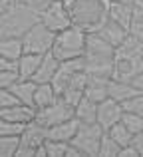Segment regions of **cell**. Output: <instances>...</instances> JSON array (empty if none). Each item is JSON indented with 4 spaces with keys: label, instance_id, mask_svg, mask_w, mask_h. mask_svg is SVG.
<instances>
[{
    "label": "cell",
    "instance_id": "1",
    "mask_svg": "<svg viewBox=\"0 0 143 157\" xmlns=\"http://www.w3.org/2000/svg\"><path fill=\"white\" fill-rule=\"evenodd\" d=\"M38 22H40V8L36 4L14 2L12 6L0 10V34H2V38H8V36L22 38Z\"/></svg>",
    "mask_w": 143,
    "mask_h": 157
},
{
    "label": "cell",
    "instance_id": "2",
    "mask_svg": "<svg viewBox=\"0 0 143 157\" xmlns=\"http://www.w3.org/2000/svg\"><path fill=\"white\" fill-rule=\"evenodd\" d=\"M70 8L72 20L76 26L85 32H97L109 18L111 0H64Z\"/></svg>",
    "mask_w": 143,
    "mask_h": 157
},
{
    "label": "cell",
    "instance_id": "3",
    "mask_svg": "<svg viewBox=\"0 0 143 157\" xmlns=\"http://www.w3.org/2000/svg\"><path fill=\"white\" fill-rule=\"evenodd\" d=\"M85 44H88V32L84 28L72 24L70 28L56 34V42L52 52L56 54V58L60 62H66V60L85 56Z\"/></svg>",
    "mask_w": 143,
    "mask_h": 157
},
{
    "label": "cell",
    "instance_id": "4",
    "mask_svg": "<svg viewBox=\"0 0 143 157\" xmlns=\"http://www.w3.org/2000/svg\"><path fill=\"white\" fill-rule=\"evenodd\" d=\"M105 135V129L97 121L93 123H80L76 137L72 139V143L81 151L85 157H97L101 147V139Z\"/></svg>",
    "mask_w": 143,
    "mask_h": 157
},
{
    "label": "cell",
    "instance_id": "5",
    "mask_svg": "<svg viewBox=\"0 0 143 157\" xmlns=\"http://www.w3.org/2000/svg\"><path fill=\"white\" fill-rule=\"evenodd\" d=\"M22 40H24V52L46 54V52H50L52 48H54L56 32L50 30V28L40 20L38 24H34V26L22 36Z\"/></svg>",
    "mask_w": 143,
    "mask_h": 157
},
{
    "label": "cell",
    "instance_id": "6",
    "mask_svg": "<svg viewBox=\"0 0 143 157\" xmlns=\"http://www.w3.org/2000/svg\"><path fill=\"white\" fill-rule=\"evenodd\" d=\"M40 20H42L50 30H54L56 34L66 30V28H70L73 24L70 8L66 6L64 0H54V2H50L48 6H44L42 10H40Z\"/></svg>",
    "mask_w": 143,
    "mask_h": 157
},
{
    "label": "cell",
    "instance_id": "7",
    "mask_svg": "<svg viewBox=\"0 0 143 157\" xmlns=\"http://www.w3.org/2000/svg\"><path fill=\"white\" fill-rule=\"evenodd\" d=\"M72 117H76V107L72 104H68L62 96H58V100L54 104L38 109V113H36V121H40L46 127H52L56 123H62V121L72 119Z\"/></svg>",
    "mask_w": 143,
    "mask_h": 157
},
{
    "label": "cell",
    "instance_id": "8",
    "mask_svg": "<svg viewBox=\"0 0 143 157\" xmlns=\"http://www.w3.org/2000/svg\"><path fill=\"white\" fill-rule=\"evenodd\" d=\"M143 74V54H115L113 78L123 82H133Z\"/></svg>",
    "mask_w": 143,
    "mask_h": 157
},
{
    "label": "cell",
    "instance_id": "9",
    "mask_svg": "<svg viewBox=\"0 0 143 157\" xmlns=\"http://www.w3.org/2000/svg\"><path fill=\"white\" fill-rule=\"evenodd\" d=\"M123 104L113 98H107V100L100 101L97 104V123L103 127L105 131L111 125H115L117 121H121V115H123Z\"/></svg>",
    "mask_w": 143,
    "mask_h": 157
},
{
    "label": "cell",
    "instance_id": "10",
    "mask_svg": "<svg viewBox=\"0 0 143 157\" xmlns=\"http://www.w3.org/2000/svg\"><path fill=\"white\" fill-rule=\"evenodd\" d=\"M36 109L34 105H28V104H20L14 107H0V117L8 119V121H18V123H30L36 119Z\"/></svg>",
    "mask_w": 143,
    "mask_h": 157
},
{
    "label": "cell",
    "instance_id": "11",
    "mask_svg": "<svg viewBox=\"0 0 143 157\" xmlns=\"http://www.w3.org/2000/svg\"><path fill=\"white\" fill-rule=\"evenodd\" d=\"M129 32H131V30H127L125 26H121L119 22L107 18V22L97 30V34H100L103 40H107L113 48H117V46H121V44L125 42V38L129 36Z\"/></svg>",
    "mask_w": 143,
    "mask_h": 157
},
{
    "label": "cell",
    "instance_id": "12",
    "mask_svg": "<svg viewBox=\"0 0 143 157\" xmlns=\"http://www.w3.org/2000/svg\"><path fill=\"white\" fill-rule=\"evenodd\" d=\"M20 139H22V145L40 147V145H44L46 139H48V127L34 119V121H30L26 125V129H24V133L20 135Z\"/></svg>",
    "mask_w": 143,
    "mask_h": 157
},
{
    "label": "cell",
    "instance_id": "13",
    "mask_svg": "<svg viewBox=\"0 0 143 157\" xmlns=\"http://www.w3.org/2000/svg\"><path fill=\"white\" fill-rule=\"evenodd\" d=\"M77 129H80V119L72 117L66 119L62 123H56V125L48 127V139H60V141H72L76 137Z\"/></svg>",
    "mask_w": 143,
    "mask_h": 157
},
{
    "label": "cell",
    "instance_id": "14",
    "mask_svg": "<svg viewBox=\"0 0 143 157\" xmlns=\"http://www.w3.org/2000/svg\"><path fill=\"white\" fill-rule=\"evenodd\" d=\"M109 80L111 78H101V76H89L88 86H85V98L93 101H103L109 98Z\"/></svg>",
    "mask_w": 143,
    "mask_h": 157
},
{
    "label": "cell",
    "instance_id": "15",
    "mask_svg": "<svg viewBox=\"0 0 143 157\" xmlns=\"http://www.w3.org/2000/svg\"><path fill=\"white\" fill-rule=\"evenodd\" d=\"M60 64L62 62L56 58V54L54 52H46L44 54V58H42V64H40V70L36 72V76H34V80L38 82V84H44V82H52L54 80V76L58 74V70H60Z\"/></svg>",
    "mask_w": 143,
    "mask_h": 157
},
{
    "label": "cell",
    "instance_id": "16",
    "mask_svg": "<svg viewBox=\"0 0 143 157\" xmlns=\"http://www.w3.org/2000/svg\"><path fill=\"white\" fill-rule=\"evenodd\" d=\"M139 92H141V90L135 88L131 82L115 80V78H111V80H109V98L121 101V104H123V101H127V100H131V98L137 96Z\"/></svg>",
    "mask_w": 143,
    "mask_h": 157
},
{
    "label": "cell",
    "instance_id": "17",
    "mask_svg": "<svg viewBox=\"0 0 143 157\" xmlns=\"http://www.w3.org/2000/svg\"><path fill=\"white\" fill-rule=\"evenodd\" d=\"M109 18L119 22L127 30L133 26V2H111L109 4Z\"/></svg>",
    "mask_w": 143,
    "mask_h": 157
},
{
    "label": "cell",
    "instance_id": "18",
    "mask_svg": "<svg viewBox=\"0 0 143 157\" xmlns=\"http://www.w3.org/2000/svg\"><path fill=\"white\" fill-rule=\"evenodd\" d=\"M44 54H34V52H24L20 56V76L22 80H34L36 72L40 70Z\"/></svg>",
    "mask_w": 143,
    "mask_h": 157
},
{
    "label": "cell",
    "instance_id": "19",
    "mask_svg": "<svg viewBox=\"0 0 143 157\" xmlns=\"http://www.w3.org/2000/svg\"><path fill=\"white\" fill-rule=\"evenodd\" d=\"M58 100V92H56L54 84L52 82H44V84H38L34 94V107L36 109H42V107L54 104Z\"/></svg>",
    "mask_w": 143,
    "mask_h": 157
},
{
    "label": "cell",
    "instance_id": "20",
    "mask_svg": "<svg viewBox=\"0 0 143 157\" xmlns=\"http://www.w3.org/2000/svg\"><path fill=\"white\" fill-rule=\"evenodd\" d=\"M24 54V40L20 36H8L2 38L0 42V56L2 58H12V60H20Z\"/></svg>",
    "mask_w": 143,
    "mask_h": 157
},
{
    "label": "cell",
    "instance_id": "21",
    "mask_svg": "<svg viewBox=\"0 0 143 157\" xmlns=\"http://www.w3.org/2000/svg\"><path fill=\"white\" fill-rule=\"evenodd\" d=\"M76 117L80 123H93L97 121V101L89 100V98H81L80 104L76 105Z\"/></svg>",
    "mask_w": 143,
    "mask_h": 157
},
{
    "label": "cell",
    "instance_id": "22",
    "mask_svg": "<svg viewBox=\"0 0 143 157\" xmlns=\"http://www.w3.org/2000/svg\"><path fill=\"white\" fill-rule=\"evenodd\" d=\"M36 88H38V82L36 80H20L12 86L14 94L28 105H34V94H36Z\"/></svg>",
    "mask_w": 143,
    "mask_h": 157
},
{
    "label": "cell",
    "instance_id": "23",
    "mask_svg": "<svg viewBox=\"0 0 143 157\" xmlns=\"http://www.w3.org/2000/svg\"><path fill=\"white\" fill-rule=\"evenodd\" d=\"M107 133L111 135V137L115 139V141L119 143L121 147L131 145V143H133V137H135V135H133L131 131H129V129H127V127H125L121 121H117L115 125H111V127H109V129H107Z\"/></svg>",
    "mask_w": 143,
    "mask_h": 157
},
{
    "label": "cell",
    "instance_id": "24",
    "mask_svg": "<svg viewBox=\"0 0 143 157\" xmlns=\"http://www.w3.org/2000/svg\"><path fill=\"white\" fill-rule=\"evenodd\" d=\"M20 143H22L20 135H0V155L2 157H16Z\"/></svg>",
    "mask_w": 143,
    "mask_h": 157
},
{
    "label": "cell",
    "instance_id": "25",
    "mask_svg": "<svg viewBox=\"0 0 143 157\" xmlns=\"http://www.w3.org/2000/svg\"><path fill=\"white\" fill-rule=\"evenodd\" d=\"M121 123H123L133 135L139 133V131H143V115L135 113V111H127V109H125L123 115H121Z\"/></svg>",
    "mask_w": 143,
    "mask_h": 157
},
{
    "label": "cell",
    "instance_id": "26",
    "mask_svg": "<svg viewBox=\"0 0 143 157\" xmlns=\"http://www.w3.org/2000/svg\"><path fill=\"white\" fill-rule=\"evenodd\" d=\"M121 145L105 131L103 139H101V147H100V157H119Z\"/></svg>",
    "mask_w": 143,
    "mask_h": 157
},
{
    "label": "cell",
    "instance_id": "27",
    "mask_svg": "<svg viewBox=\"0 0 143 157\" xmlns=\"http://www.w3.org/2000/svg\"><path fill=\"white\" fill-rule=\"evenodd\" d=\"M24 129H26V123L8 121V119L0 121V135H22Z\"/></svg>",
    "mask_w": 143,
    "mask_h": 157
},
{
    "label": "cell",
    "instance_id": "28",
    "mask_svg": "<svg viewBox=\"0 0 143 157\" xmlns=\"http://www.w3.org/2000/svg\"><path fill=\"white\" fill-rule=\"evenodd\" d=\"M20 104H24V101L14 94V90L2 88V92H0V107H14V105H20Z\"/></svg>",
    "mask_w": 143,
    "mask_h": 157
},
{
    "label": "cell",
    "instance_id": "29",
    "mask_svg": "<svg viewBox=\"0 0 143 157\" xmlns=\"http://www.w3.org/2000/svg\"><path fill=\"white\" fill-rule=\"evenodd\" d=\"M20 80H22V76L18 70H0V86L2 88H12Z\"/></svg>",
    "mask_w": 143,
    "mask_h": 157
},
{
    "label": "cell",
    "instance_id": "30",
    "mask_svg": "<svg viewBox=\"0 0 143 157\" xmlns=\"http://www.w3.org/2000/svg\"><path fill=\"white\" fill-rule=\"evenodd\" d=\"M123 109H127V111H135V113L143 115V92H139L137 96H133L131 100L123 101Z\"/></svg>",
    "mask_w": 143,
    "mask_h": 157
},
{
    "label": "cell",
    "instance_id": "31",
    "mask_svg": "<svg viewBox=\"0 0 143 157\" xmlns=\"http://www.w3.org/2000/svg\"><path fill=\"white\" fill-rule=\"evenodd\" d=\"M0 70H18L20 72V60H12V58L0 56Z\"/></svg>",
    "mask_w": 143,
    "mask_h": 157
},
{
    "label": "cell",
    "instance_id": "32",
    "mask_svg": "<svg viewBox=\"0 0 143 157\" xmlns=\"http://www.w3.org/2000/svg\"><path fill=\"white\" fill-rule=\"evenodd\" d=\"M119 157H141L139 153V149H137L135 145H125V147H121V151H119Z\"/></svg>",
    "mask_w": 143,
    "mask_h": 157
},
{
    "label": "cell",
    "instance_id": "33",
    "mask_svg": "<svg viewBox=\"0 0 143 157\" xmlns=\"http://www.w3.org/2000/svg\"><path fill=\"white\" fill-rule=\"evenodd\" d=\"M133 22H143V0L133 2Z\"/></svg>",
    "mask_w": 143,
    "mask_h": 157
},
{
    "label": "cell",
    "instance_id": "34",
    "mask_svg": "<svg viewBox=\"0 0 143 157\" xmlns=\"http://www.w3.org/2000/svg\"><path fill=\"white\" fill-rule=\"evenodd\" d=\"M131 34H135L137 38L143 42V22H133V26H131Z\"/></svg>",
    "mask_w": 143,
    "mask_h": 157
},
{
    "label": "cell",
    "instance_id": "35",
    "mask_svg": "<svg viewBox=\"0 0 143 157\" xmlns=\"http://www.w3.org/2000/svg\"><path fill=\"white\" fill-rule=\"evenodd\" d=\"M133 145L139 149V153H141V157H143V131L135 133V137H133Z\"/></svg>",
    "mask_w": 143,
    "mask_h": 157
},
{
    "label": "cell",
    "instance_id": "36",
    "mask_svg": "<svg viewBox=\"0 0 143 157\" xmlns=\"http://www.w3.org/2000/svg\"><path fill=\"white\" fill-rule=\"evenodd\" d=\"M50 2H54V0H36L34 4H36V6L40 8V10H42V8H44V6H48V4H50Z\"/></svg>",
    "mask_w": 143,
    "mask_h": 157
},
{
    "label": "cell",
    "instance_id": "37",
    "mask_svg": "<svg viewBox=\"0 0 143 157\" xmlns=\"http://www.w3.org/2000/svg\"><path fill=\"white\" fill-rule=\"evenodd\" d=\"M14 2H22V4H34L36 0H14Z\"/></svg>",
    "mask_w": 143,
    "mask_h": 157
},
{
    "label": "cell",
    "instance_id": "38",
    "mask_svg": "<svg viewBox=\"0 0 143 157\" xmlns=\"http://www.w3.org/2000/svg\"><path fill=\"white\" fill-rule=\"evenodd\" d=\"M111 2H135V0H111Z\"/></svg>",
    "mask_w": 143,
    "mask_h": 157
}]
</instances>
